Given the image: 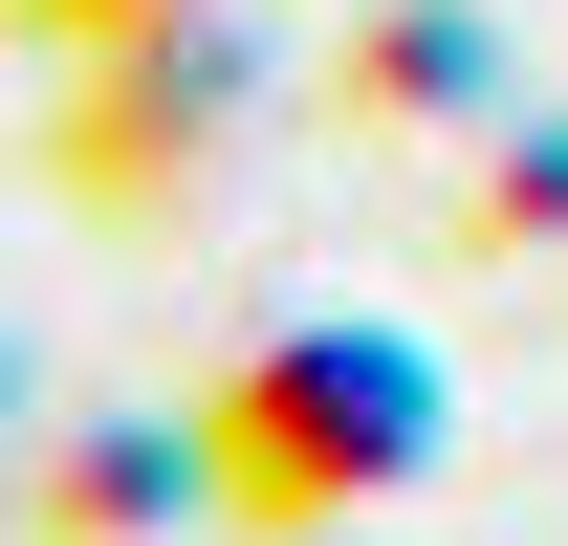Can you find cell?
<instances>
[{"label": "cell", "instance_id": "obj_1", "mask_svg": "<svg viewBox=\"0 0 568 546\" xmlns=\"http://www.w3.org/2000/svg\"><path fill=\"white\" fill-rule=\"evenodd\" d=\"M437 437V372L394 328H284L241 394H219V437H197V481L241 503V525H328V503H372V481Z\"/></svg>", "mask_w": 568, "mask_h": 546}]
</instances>
